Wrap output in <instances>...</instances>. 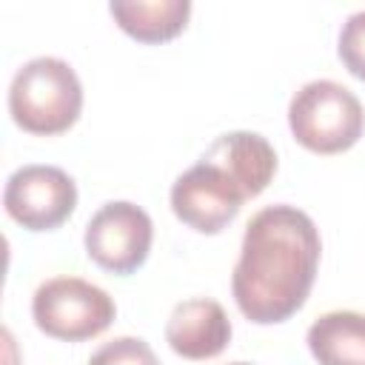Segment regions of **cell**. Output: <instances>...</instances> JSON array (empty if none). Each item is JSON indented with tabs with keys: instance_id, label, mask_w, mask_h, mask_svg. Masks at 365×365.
Returning <instances> with one entry per match:
<instances>
[{
	"instance_id": "52a82bcc",
	"label": "cell",
	"mask_w": 365,
	"mask_h": 365,
	"mask_svg": "<svg viewBox=\"0 0 365 365\" xmlns=\"http://www.w3.org/2000/svg\"><path fill=\"white\" fill-rule=\"evenodd\" d=\"M240 188L214 165L197 163L171 185V211L200 234H220L242 208Z\"/></svg>"
},
{
	"instance_id": "7c38bea8",
	"label": "cell",
	"mask_w": 365,
	"mask_h": 365,
	"mask_svg": "<svg viewBox=\"0 0 365 365\" xmlns=\"http://www.w3.org/2000/svg\"><path fill=\"white\" fill-rule=\"evenodd\" d=\"M88 365H160L151 345L140 336H117L106 345H100Z\"/></svg>"
},
{
	"instance_id": "7a4b0ae2",
	"label": "cell",
	"mask_w": 365,
	"mask_h": 365,
	"mask_svg": "<svg viewBox=\"0 0 365 365\" xmlns=\"http://www.w3.org/2000/svg\"><path fill=\"white\" fill-rule=\"evenodd\" d=\"M11 120L29 134H63L83 111L77 71L60 57H34L17 68L9 88Z\"/></svg>"
},
{
	"instance_id": "6da1fadb",
	"label": "cell",
	"mask_w": 365,
	"mask_h": 365,
	"mask_svg": "<svg viewBox=\"0 0 365 365\" xmlns=\"http://www.w3.org/2000/svg\"><path fill=\"white\" fill-rule=\"evenodd\" d=\"M319 231L294 205H268L245 225L240 259L231 274L237 308L257 325H274L297 314L317 279Z\"/></svg>"
},
{
	"instance_id": "9c48e42d",
	"label": "cell",
	"mask_w": 365,
	"mask_h": 365,
	"mask_svg": "<svg viewBox=\"0 0 365 365\" xmlns=\"http://www.w3.org/2000/svg\"><path fill=\"white\" fill-rule=\"evenodd\" d=\"M165 342L185 359H211L231 342V319L217 299H185L174 305L165 322Z\"/></svg>"
},
{
	"instance_id": "30bf717a",
	"label": "cell",
	"mask_w": 365,
	"mask_h": 365,
	"mask_svg": "<svg viewBox=\"0 0 365 365\" xmlns=\"http://www.w3.org/2000/svg\"><path fill=\"white\" fill-rule=\"evenodd\" d=\"M108 11L128 37L140 43H165L185 29L191 3L188 0H114Z\"/></svg>"
},
{
	"instance_id": "5bb4252c",
	"label": "cell",
	"mask_w": 365,
	"mask_h": 365,
	"mask_svg": "<svg viewBox=\"0 0 365 365\" xmlns=\"http://www.w3.org/2000/svg\"><path fill=\"white\" fill-rule=\"evenodd\" d=\"M231 365H251V362H231Z\"/></svg>"
},
{
	"instance_id": "4fadbf2b",
	"label": "cell",
	"mask_w": 365,
	"mask_h": 365,
	"mask_svg": "<svg viewBox=\"0 0 365 365\" xmlns=\"http://www.w3.org/2000/svg\"><path fill=\"white\" fill-rule=\"evenodd\" d=\"M339 60L356 80H365V11H354L342 23Z\"/></svg>"
},
{
	"instance_id": "8fae6325",
	"label": "cell",
	"mask_w": 365,
	"mask_h": 365,
	"mask_svg": "<svg viewBox=\"0 0 365 365\" xmlns=\"http://www.w3.org/2000/svg\"><path fill=\"white\" fill-rule=\"evenodd\" d=\"M308 348L319 365H365V314H322L308 328Z\"/></svg>"
},
{
	"instance_id": "8992f818",
	"label": "cell",
	"mask_w": 365,
	"mask_h": 365,
	"mask_svg": "<svg viewBox=\"0 0 365 365\" xmlns=\"http://www.w3.org/2000/svg\"><path fill=\"white\" fill-rule=\"evenodd\" d=\"M3 205L23 228L51 231L71 217L77 205V185L57 165H23L6 180Z\"/></svg>"
},
{
	"instance_id": "5b68a950",
	"label": "cell",
	"mask_w": 365,
	"mask_h": 365,
	"mask_svg": "<svg viewBox=\"0 0 365 365\" xmlns=\"http://www.w3.org/2000/svg\"><path fill=\"white\" fill-rule=\"evenodd\" d=\"M151 217L128 200L106 202L86 225V254L111 274L137 271L151 251Z\"/></svg>"
},
{
	"instance_id": "277c9868",
	"label": "cell",
	"mask_w": 365,
	"mask_h": 365,
	"mask_svg": "<svg viewBox=\"0 0 365 365\" xmlns=\"http://www.w3.org/2000/svg\"><path fill=\"white\" fill-rule=\"evenodd\" d=\"M31 317L43 334L66 342H83L114 322L117 305L100 285L80 277H54L34 291Z\"/></svg>"
},
{
	"instance_id": "3957f363",
	"label": "cell",
	"mask_w": 365,
	"mask_h": 365,
	"mask_svg": "<svg viewBox=\"0 0 365 365\" xmlns=\"http://www.w3.org/2000/svg\"><path fill=\"white\" fill-rule=\"evenodd\" d=\"M288 125L299 145L314 154L348 151L365 128L359 97L334 80L305 83L288 103Z\"/></svg>"
},
{
	"instance_id": "ba28073f",
	"label": "cell",
	"mask_w": 365,
	"mask_h": 365,
	"mask_svg": "<svg viewBox=\"0 0 365 365\" xmlns=\"http://www.w3.org/2000/svg\"><path fill=\"white\" fill-rule=\"evenodd\" d=\"M200 160L220 168L245 200L262 194L277 174V151L257 131H228L217 137Z\"/></svg>"
}]
</instances>
